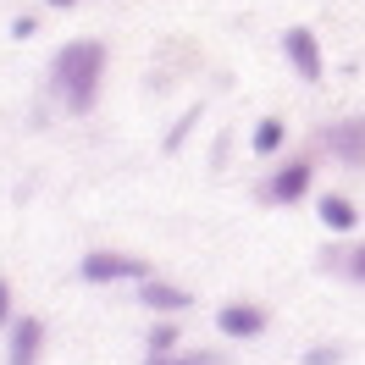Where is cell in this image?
Returning <instances> with one entry per match:
<instances>
[{
	"label": "cell",
	"instance_id": "obj_7",
	"mask_svg": "<svg viewBox=\"0 0 365 365\" xmlns=\"http://www.w3.org/2000/svg\"><path fill=\"white\" fill-rule=\"evenodd\" d=\"M138 310L182 316V310H194V294H188L182 282H166V277H144V282H138Z\"/></svg>",
	"mask_w": 365,
	"mask_h": 365
},
{
	"label": "cell",
	"instance_id": "obj_16",
	"mask_svg": "<svg viewBox=\"0 0 365 365\" xmlns=\"http://www.w3.org/2000/svg\"><path fill=\"white\" fill-rule=\"evenodd\" d=\"M34 34H39V17H34V11H23V17L11 23V39H34Z\"/></svg>",
	"mask_w": 365,
	"mask_h": 365
},
{
	"label": "cell",
	"instance_id": "obj_4",
	"mask_svg": "<svg viewBox=\"0 0 365 365\" xmlns=\"http://www.w3.org/2000/svg\"><path fill=\"white\" fill-rule=\"evenodd\" d=\"M282 56H288V67H294L299 83H310L316 89L321 78H327V56H321V39L310 34L304 23H294L288 34H282Z\"/></svg>",
	"mask_w": 365,
	"mask_h": 365
},
{
	"label": "cell",
	"instance_id": "obj_13",
	"mask_svg": "<svg viewBox=\"0 0 365 365\" xmlns=\"http://www.w3.org/2000/svg\"><path fill=\"white\" fill-rule=\"evenodd\" d=\"M200 116H205V111H200V106H188V111H182L178 122H172V133L160 138V150H166V155H178L182 144H188V128H194V122H200Z\"/></svg>",
	"mask_w": 365,
	"mask_h": 365
},
{
	"label": "cell",
	"instance_id": "obj_8",
	"mask_svg": "<svg viewBox=\"0 0 365 365\" xmlns=\"http://www.w3.org/2000/svg\"><path fill=\"white\" fill-rule=\"evenodd\" d=\"M327 150L343 160V166H365V116H343L327 128Z\"/></svg>",
	"mask_w": 365,
	"mask_h": 365
},
{
	"label": "cell",
	"instance_id": "obj_6",
	"mask_svg": "<svg viewBox=\"0 0 365 365\" xmlns=\"http://www.w3.org/2000/svg\"><path fill=\"white\" fill-rule=\"evenodd\" d=\"M45 360V321L17 316L6 327V365H39Z\"/></svg>",
	"mask_w": 365,
	"mask_h": 365
},
{
	"label": "cell",
	"instance_id": "obj_12",
	"mask_svg": "<svg viewBox=\"0 0 365 365\" xmlns=\"http://www.w3.org/2000/svg\"><path fill=\"white\" fill-rule=\"evenodd\" d=\"M144 365H227V354H216V349H188V354H144Z\"/></svg>",
	"mask_w": 365,
	"mask_h": 365
},
{
	"label": "cell",
	"instance_id": "obj_11",
	"mask_svg": "<svg viewBox=\"0 0 365 365\" xmlns=\"http://www.w3.org/2000/svg\"><path fill=\"white\" fill-rule=\"evenodd\" d=\"M182 338V321L178 316H155V327L144 332V354H172Z\"/></svg>",
	"mask_w": 365,
	"mask_h": 365
},
{
	"label": "cell",
	"instance_id": "obj_1",
	"mask_svg": "<svg viewBox=\"0 0 365 365\" xmlns=\"http://www.w3.org/2000/svg\"><path fill=\"white\" fill-rule=\"evenodd\" d=\"M106 67H111L106 39H67L45 67V94L67 116H89L100 100V83H106Z\"/></svg>",
	"mask_w": 365,
	"mask_h": 365
},
{
	"label": "cell",
	"instance_id": "obj_14",
	"mask_svg": "<svg viewBox=\"0 0 365 365\" xmlns=\"http://www.w3.org/2000/svg\"><path fill=\"white\" fill-rule=\"evenodd\" d=\"M299 360L304 365H343V343H316V349H304Z\"/></svg>",
	"mask_w": 365,
	"mask_h": 365
},
{
	"label": "cell",
	"instance_id": "obj_5",
	"mask_svg": "<svg viewBox=\"0 0 365 365\" xmlns=\"http://www.w3.org/2000/svg\"><path fill=\"white\" fill-rule=\"evenodd\" d=\"M216 327H222V338L250 343V338H260V332L272 327V310H266V304H255V299H232V304L216 310Z\"/></svg>",
	"mask_w": 365,
	"mask_h": 365
},
{
	"label": "cell",
	"instance_id": "obj_9",
	"mask_svg": "<svg viewBox=\"0 0 365 365\" xmlns=\"http://www.w3.org/2000/svg\"><path fill=\"white\" fill-rule=\"evenodd\" d=\"M316 216H321V227L338 232V238H343V232H354V227L365 222L360 205H354L349 194H321V200H316Z\"/></svg>",
	"mask_w": 365,
	"mask_h": 365
},
{
	"label": "cell",
	"instance_id": "obj_3",
	"mask_svg": "<svg viewBox=\"0 0 365 365\" xmlns=\"http://www.w3.org/2000/svg\"><path fill=\"white\" fill-rule=\"evenodd\" d=\"M310 182H316V160H310V155H294V160H282L272 178H266L260 200H266V205H299V200L310 194Z\"/></svg>",
	"mask_w": 365,
	"mask_h": 365
},
{
	"label": "cell",
	"instance_id": "obj_10",
	"mask_svg": "<svg viewBox=\"0 0 365 365\" xmlns=\"http://www.w3.org/2000/svg\"><path fill=\"white\" fill-rule=\"evenodd\" d=\"M282 144H288V128H282V116H260V122L250 128V150H255V155H277Z\"/></svg>",
	"mask_w": 365,
	"mask_h": 365
},
{
	"label": "cell",
	"instance_id": "obj_17",
	"mask_svg": "<svg viewBox=\"0 0 365 365\" xmlns=\"http://www.w3.org/2000/svg\"><path fill=\"white\" fill-rule=\"evenodd\" d=\"M17 321V310H11V282L0 277V327H11Z\"/></svg>",
	"mask_w": 365,
	"mask_h": 365
},
{
	"label": "cell",
	"instance_id": "obj_15",
	"mask_svg": "<svg viewBox=\"0 0 365 365\" xmlns=\"http://www.w3.org/2000/svg\"><path fill=\"white\" fill-rule=\"evenodd\" d=\"M343 272L354 277V282H365V244H360V250H349V255H343Z\"/></svg>",
	"mask_w": 365,
	"mask_h": 365
},
{
	"label": "cell",
	"instance_id": "obj_2",
	"mask_svg": "<svg viewBox=\"0 0 365 365\" xmlns=\"http://www.w3.org/2000/svg\"><path fill=\"white\" fill-rule=\"evenodd\" d=\"M78 277L89 282V288H111V282H144L150 272V260H138V255H122V250H89L83 260H78Z\"/></svg>",
	"mask_w": 365,
	"mask_h": 365
},
{
	"label": "cell",
	"instance_id": "obj_18",
	"mask_svg": "<svg viewBox=\"0 0 365 365\" xmlns=\"http://www.w3.org/2000/svg\"><path fill=\"white\" fill-rule=\"evenodd\" d=\"M50 11H72V6H83V0H45Z\"/></svg>",
	"mask_w": 365,
	"mask_h": 365
}]
</instances>
